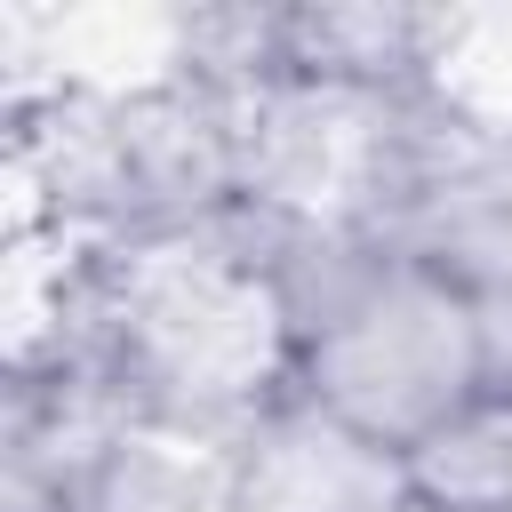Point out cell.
I'll list each match as a JSON object with an SVG mask.
<instances>
[{
  "label": "cell",
  "instance_id": "cell-2",
  "mask_svg": "<svg viewBox=\"0 0 512 512\" xmlns=\"http://www.w3.org/2000/svg\"><path fill=\"white\" fill-rule=\"evenodd\" d=\"M400 488L424 512H512V384L496 376L456 424H440L400 464Z\"/></svg>",
  "mask_w": 512,
  "mask_h": 512
},
{
  "label": "cell",
  "instance_id": "cell-1",
  "mask_svg": "<svg viewBox=\"0 0 512 512\" xmlns=\"http://www.w3.org/2000/svg\"><path fill=\"white\" fill-rule=\"evenodd\" d=\"M280 376L344 440L392 472L496 384L472 280L432 248H352L280 288Z\"/></svg>",
  "mask_w": 512,
  "mask_h": 512
}]
</instances>
